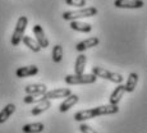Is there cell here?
<instances>
[{
    "mask_svg": "<svg viewBox=\"0 0 147 133\" xmlns=\"http://www.w3.org/2000/svg\"><path fill=\"white\" fill-rule=\"evenodd\" d=\"M119 111L118 105H102V106H97V107H92V109H87V110H81V111L76 113L74 114V120L77 122H84L92 119L96 117H101V115H113L117 114Z\"/></svg>",
    "mask_w": 147,
    "mask_h": 133,
    "instance_id": "obj_1",
    "label": "cell"
},
{
    "mask_svg": "<svg viewBox=\"0 0 147 133\" xmlns=\"http://www.w3.org/2000/svg\"><path fill=\"white\" fill-rule=\"evenodd\" d=\"M97 14V9L95 7H84L77 10H68V12L63 13V19L64 21H80L82 18H90Z\"/></svg>",
    "mask_w": 147,
    "mask_h": 133,
    "instance_id": "obj_2",
    "label": "cell"
},
{
    "mask_svg": "<svg viewBox=\"0 0 147 133\" xmlns=\"http://www.w3.org/2000/svg\"><path fill=\"white\" fill-rule=\"evenodd\" d=\"M92 74H95L97 78H102V80H107L114 83L121 84V82L124 81V77L120 73L110 72V70L105 69L102 67H92Z\"/></svg>",
    "mask_w": 147,
    "mask_h": 133,
    "instance_id": "obj_3",
    "label": "cell"
},
{
    "mask_svg": "<svg viewBox=\"0 0 147 133\" xmlns=\"http://www.w3.org/2000/svg\"><path fill=\"white\" fill-rule=\"evenodd\" d=\"M28 24V18L26 16H21L18 18L16 23V28L13 31V36H12V45L13 46H18L22 42V38L24 36V32H26V28Z\"/></svg>",
    "mask_w": 147,
    "mask_h": 133,
    "instance_id": "obj_4",
    "label": "cell"
},
{
    "mask_svg": "<svg viewBox=\"0 0 147 133\" xmlns=\"http://www.w3.org/2000/svg\"><path fill=\"white\" fill-rule=\"evenodd\" d=\"M97 81L95 74H68L65 82L68 84H91Z\"/></svg>",
    "mask_w": 147,
    "mask_h": 133,
    "instance_id": "obj_5",
    "label": "cell"
},
{
    "mask_svg": "<svg viewBox=\"0 0 147 133\" xmlns=\"http://www.w3.org/2000/svg\"><path fill=\"white\" fill-rule=\"evenodd\" d=\"M114 5L121 9H141L145 5L143 0H114Z\"/></svg>",
    "mask_w": 147,
    "mask_h": 133,
    "instance_id": "obj_6",
    "label": "cell"
},
{
    "mask_svg": "<svg viewBox=\"0 0 147 133\" xmlns=\"http://www.w3.org/2000/svg\"><path fill=\"white\" fill-rule=\"evenodd\" d=\"M32 31H33V35H35V40L38 44V46H40L41 49H46V47L49 46V40H47L46 35H45V31H44V28H42V26L35 24Z\"/></svg>",
    "mask_w": 147,
    "mask_h": 133,
    "instance_id": "obj_7",
    "label": "cell"
},
{
    "mask_svg": "<svg viewBox=\"0 0 147 133\" xmlns=\"http://www.w3.org/2000/svg\"><path fill=\"white\" fill-rule=\"evenodd\" d=\"M69 95H72V91L69 88H56L53 91H47L44 95L45 100H53V99H64L68 97Z\"/></svg>",
    "mask_w": 147,
    "mask_h": 133,
    "instance_id": "obj_8",
    "label": "cell"
},
{
    "mask_svg": "<svg viewBox=\"0 0 147 133\" xmlns=\"http://www.w3.org/2000/svg\"><path fill=\"white\" fill-rule=\"evenodd\" d=\"M98 44H100V40L94 36V37H88V38H86V40L78 42V44L76 45V50L80 53H83L84 50H88V49H91V47L97 46Z\"/></svg>",
    "mask_w": 147,
    "mask_h": 133,
    "instance_id": "obj_9",
    "label": "cell"
},
{
    "mask_svg": "<svg viewBox=\"0 0 147 133\" xmlns=\"http://www.w3.org/2000/svg\"><path fill=\"white\" fill-rule=\"evenodd\" d=\"M38 73V68L36 65H26V67H19L16 70V76L18 78H26V77H32Z\"/></svg>",
    "mask_w": 147,
    "mask_h": 133,
    "instance_id": "obj_10",
    "label": "cell"
},
{
    "mask_svg": "<svg viewBox=\"0 0 147 133\" xmlns=\"http://www.w3.org/2000/svg\"><path fill=\"white\" fill-rule=\"evenodd\" d=\"M24 92L27 95H45L47 92V88L42 83H31L24 87Z\"/></svg>",
    "mask_w": 147,
    "mask_h": 133,
    "instance_id": "obj_11",
    "label": "cell"
},
{
    "mask_svg": "<svg viewBox=\"0 0 147 133\" xmlns=\"http://www.w3.org/2000/svg\"><path fill=\"white\" fill-rule=\"evenodd\" d=\"M78 100H80V97H78L77 95H74V93H72V95H69L68 97H65L63 103L60 104V106H59V110H60V113L68 111L70 107H73L76 104L78 103Z\"/></svg>",
    "mask_w": 147,
    "mask_h": 133,
    "instance_id": "obj_12",
    "label": "cell"
},
{
    "mask_svg": "<svg viewBox=\"0 0 147 133\" xmlns=\"http://www.w3.org/2000/svg\"><path fill=\"white\" fill-rule=\"evenodd\" d=\"M124 93H125L124 84H118V87H115V90L111 92V95H110V99H109L110 105H118V103L121 100Z\"/></svg>",
    "mask_w": 147,
    "mask_h": 133,
    "instance_id": "obj_13",
    "label": "cell"
},
{
    "mask_svg": "<svg viewBox=\"0 0 147 133\" xmlns=\"http://www.w3.org/2000/svg\"><path fill=\"white\" fill-rule=\"evenodd\" d=\"M70 28L73 31H77V32H83V33H88L92 31V26L90 23L86 22H81V21H72L70 22Z\"/></svg>",
    "mask_w": 147,
    "mask_h": 133,
    "instance_id": "obj_14",
    "label": "cell"
},
{
    "mask_svg": "<svg viewBox=\"0 0 147 133\" xmlns=\"http://www.w3.org/2000/svg\"><path fill=\"white\" fill-rule=\"evenodd\" d=\"M86 63H87V56L84 54H80L74 63V74H84Z\"/></svg>",
    "mask_w": 147,
    "mask_h": 133,
    "instance_id": "obj_15",
    "label": "cell"
},
{
    "mask_svg": "<svg viewBox=\"0 0 147 133\" xmlns=\"http://www.w3.org/2000/svg\"><path fill=\"white\" fill-rule=\"evenodd\" d=\"M45 126L41 122H36V123H30L22 127V132L23 133H41L44 132Z\"/></svg>",
    "mask_w": 147,
    "mask_h": 133,
    "instance_id": "obj_16",
    "label": "cell"
},
{
    "mask_svg": "<svg viewBox=\"0 0 147 133\" xmlns=\"http://www.w3.org/2000/svg\"><path fill=\"white\" fill-rule=\"evenodd\" d=\"M16 111V105L14 104H8L5 107H3V110L0 111V124L5 123Z\"/></svg>",
    "mask_w": 147,
    "mask_h": 133,
    "instance_id": "obj_17",
    "label": "cell"
},
{
    "mask_svg": "<svg viewBox=\"0 0 147 133\" xmlns=\"http://www.w3.org/2000/svg\"><path fill=\"white\" fill-rule=\"evenodd\" d=\"M138 83V74L134 72H132L131 74L128 76V80H127L125 84H124V88H125V92H133L137 87Z\"/></svg>",
    "mask_w": 147,
    "mask_h": 133,
    "instance_id": "obj_18",
    "label": "cell"
},
{
    "mask_svg": "<svg viewBox=\"0 0 147 133\" xmlns=\"http://www.w3.org/2000/svg\"><path fill=\"white\" fill-rule=\"evenodd\" d=\"M50 107H51V101L50 100H44V101H41V103L36 104V106L31 110V114L32 115H40L44 111H46L47 109H50Z\"/></svg>",
    "mask_w": 147,
    "mask_h": 133,
    "instance_id": "obj_19",
    "label": "cell"
},
{
    "mask_svg": "<svg viewBox=\"0 0 147 133\" xmlns=\"http://www.w3.org/2000/svg\"><path fill=\"white\" fill-rule=\"evenodd\" d=\"M22 41H23V44L26 45L30 50H32L33 53H38L41 50V47L38 46V44L36 42V40H33L32 37H30V36H23V38H22Z\"/></svg>",
    "mask_w": 147,
    "mask_h": 133,
    "instance_id": "obj_20",
    "label": "cell"
},
{
    "mask_svg": "<svg viewBox=\"0 0 147 133\" xmlns=\"http://www.w3.org/2000/svg\"><path fill=\"white\" fill-rule=\"evenodd\" d=\"M51 55H53L54 63H60V61L63 60V55H64L63 46H61V45H59V44L55 45V46H54V49H53Z\"/></svg>",
    "mask_w": 147,
    "mask_h": 133,
    "instance_id": "obj_21",
    "label": "cell"
},
{
    "mask_svg": "<svg viewBox=\"0 0 147 133\" xmlns=\"http://www.w3.org/2000/svg\"><path fill=\"white\" fill-rule=\"evenodd\" d=\"M44 100V95H27L26 97H23L24 104H38Z\"/></svg>",
    "mask_w": 147,
    "mask_h": 133,
    "instance_id": "obj_22",
    "label": "cell"
},
{
    "mask_svg": "<svg viewBox=\"0 0 147 133\" xmlns=\"http://www.w3.org/2000/svg\"><path fill=\"white\" fill-rule=\"evenodd\" d=\"M67 5L69 7H77V8H84L86 0H64Z\"/></svg>",
    "mask_w": 147,
    "mask_h": 133,
    "instance_id": "obj_23",
    "label": "cell"
},
{
    "mask_svg": "<svg viewBox=\"0 0 147 133\" xmlns=\"http://www.w3.org/2000/svg\"><path fill=\"white\" fill-rule=\"evenodd\" d=\"M80 131L82 133H97L92 127H90L88 124H84V123H82L80 126Z\"/></svg>",
    "mask_w": 147,
    "mask_h": 133,
    "instance_id": "obj_24",
    "label": "cell"
}]
</instances>
